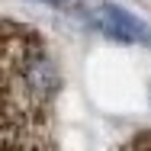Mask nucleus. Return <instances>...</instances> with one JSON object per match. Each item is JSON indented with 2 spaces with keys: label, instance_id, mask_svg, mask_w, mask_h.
Returning a JSON list of instances; mask_svg holds the SVG:
<instances>
[{
  "label": "nucleus",
  "instance_id": "2",
  "mask_svg": "<svg viewBox=\"0 0 151 151\" xmlns=\"http://www.w3.org/2000/svg\"><path fill=\"white\" fill-rule=\"evenodd\" d=\"M93 26L113 42L125 45H148L151 48V26H145L138 16H132L129 10H122L116 3H100L93 10Z\"/></svg>",
  "mask_w": 151,
  "mask_h": 151
},
{
  "label": "nucleus",
  "instance_id": "4",
  "mask_svg": "<svg viewBox=\"0 0 151 151\" xmlns=\"http://www.w3.org/2000/svg\"><path fill=\"white\" fill-rule=\"evenodd\" d=\"M42 3H64V0H42Z\"/></svg>",
  "mask_w": 151,
  "mask_h": 151
},
{
  "label": "nucleus",
  "instance_id": "1",
  "mask_svg": "<svg viewBox=\"0 0 151 151\" xmlns=\"http://www.w3.org/2000/svg\"><path fill=\"white\" fill-rule=\"evenodd\" d=\"M58 96V68L35 29L0 19V132L29 138L45 129Z\"/></svg>",
  "mask_w": 151,
  "mask_h": 151
},
{
  "label": "nucleus",
  "instance_id": "3",
  "mask_svg": "<svg viewBox=\"0 0 151 151\" xmlns=\"http://www.w3.org/2000/svg\"><path fill=\"white\" fill-rule=\"evenodd\" d=\"M122 151H151V132H142V135H135L129 145Z\"/></svg>",
  "mask_w": 151,
  "mask_h": 151
}]
</instances>
